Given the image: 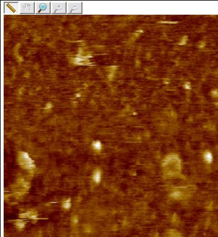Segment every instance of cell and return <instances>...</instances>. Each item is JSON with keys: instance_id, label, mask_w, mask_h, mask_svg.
<instances>
[{"instance_id": "obj_1", "label": "cell", "mask_w": 218, "mask_h": 237, "mask_svg": "<svg viewBox=\"0 0 218 237\" xmlns=\"http://www.w3.org/2000/svg\"><path fill=\"white\" fill-rule=\"evenodd\" d=\"M18 162L23 168L28 170H32L35 167L34 161L26 152H20L19 153Z\"/></svg>"}, {"instance_id": "obj_2", "label": "cell", "mask_w": 218, "mask_h": 237, "mask_svg": "<svg viewBox=\"0 0 218 237\" xmlns=\"http://www.w3.org/2000/svg\"><path fill=\"white\" fill-rule=\"evenodd\" d=\"M34 9L36 14H50L51 13L50 2H35Z\"/></svg>"}, {"instance_id": "obj_3", "label": "cell", "mask_w": 218, "mask_h": 237, "mask_svg": "<svg viewBox=\"0 0 218 237\" xmlns=\"http://www.w3.org/2000/svg\"><path fill=\"white\" fill-rule=\"evenodd\" d=\"M51 13L52 14L67 13V3L65 1L51 2Z\"/></svg>"}, {"instance_id": "obj_4", "label": "cell", "mask_w": 218, "mask_h": 237, "mask_svg": "<svg viewBox=\"0 0 218 237\" xmlns=\"http://www.w3.org/2000/svg\"><path fill=\"white\" fill-rule=\"evenodd\" d=\"M82 13V3L67 2V13L80 14Z\"/></svg>"}, {"instance_id": "obj_5", "label": "cell", "mask_w": 218, "mask_h": 237, "mask_svg": "<svg viewBox=\"0 0 218 237\" xmlns=\"http://www.w3.org/2000/svg\"><path fill=\"white\" fill-rule=\"evenodd\" d=\"M20 13H35L34 2H18Z\"/></svg>"}, {"instance_id": "obj_6", "label": "cell", "mask_w": 218, "mask_h": 237, "mask_svg": "<svg viewBox=\"0 0 218 237\" xmlns=\"http://www.w3.org/2000/svg\"><path fill=\"white\" fill-rule=\"evenodd\" d=\"M4 13L18 14L20 13L18 3H4Z\"/></svg>"}, {"instance_id": "obj_7", "label": "cell", "mask_w": 218, "mask_h": 237, "mask_svg": "<svg viewBox=\"0 0 218 237\" xmlns=\"http://www.w3.org/2000/svg\"><path fill=\"white\" fill-rule=\"evenodd\" d=\"M203 158L204 159V161L208 164H211L213 163L214 160V157H213V153L211 151L206 150L203 153Z\"/></svg>"}, {"instance_id": "obj_8", "label": "cell", "mask_w": 218, "mask_h": 237, "mask_svg": "<svg viewBox=\"0 0 218 237\" xmlns=\"http://www.w3.org/2000/svg\"><path fill=\"white\" fill-rule=\"evenodd\" d=\"M93 179L95 183H100L101 180V172L100 170H97L93 175Z\"/></svg>"}, {"instance_id": "obj_9", "label": "cell", "mask_w": 218, "mask_h": 237, "mask_svg": "<svg viewBox=\"0 0 218 237\" xmlns=\"http://www.w3.org/2000/svg\"><path fill=\"white\" fill-rule=\"evenodd\" d=\"M94 148L97 151H100L102 148V145L100 141H94L92 143Z\"/></svg>"}, {"instance_id": "obj_10", "label": "cell", "mask_w": 218, "mask_h": 237, "mask_svg": "<svg viewBox=\"0 0 218 237\" xmlns=\"http://www.w3.org/2000/svg\"><path fill=\"white\" fill-rule=\"evenodd\" d=\"M63 207L65 209H69L71 207V202H70V199H69L63 204Z\"/></svg>"}, {"instance_id": "obj_11", "label": "cell", "mask_w": 218, "mask_h": 237, "mask_svg": "<svg viewBox=\"0 0 218 237\" xmlns=\"http://www.w3.org/2000/svg\"><path fill=\"white\" fill-rule=\"evenodd\" d=\"M17 225L19 228H23V227H24V224L23 222H18L17 223Z\"/></svg>"}, {"instance_id": "obj_12", "label": "cell", "mask_w": 218, "mask_h": 237, "mask_svg": "<svg viewBox=\"0 0 218 237\" xmlns=\"http://www.w3.org/2000/svg\"><path fill=\"white\" fill-rule=\"evenodd\" d=\"M73 222H74L75 224H76V223H77V222H78V219H77V216L74 217V218L73 219Z\"/></svg>"}, {"instance_id": "obj_13", "label": "cell", "mask_w": 218, "mask_h": 237, "mask_svg": "<svg viewBox=\"0 0 218 237\" xmlns=\"http://www.w3.org/2000/svg\"><path fill=\"white\" fill-rule=\"evenodd\" d=\"M52 107V105H51V104H47V106H46V109H50V108Z\"/></svg>"}, {"instance_id": "obj_14", "label": "cell", "mask_w": 218, "mask_h": 237, "mask_svg": "<svg viewBox=\"0 0 218 237\" xmlns=\"http://www.w3.org/2000/svg\"><path fill=\"white\" fill-rule=\"evenodd\" d=\"M77 97H79V96H80V94H77Z\"/></svg>"}]
</instances>
